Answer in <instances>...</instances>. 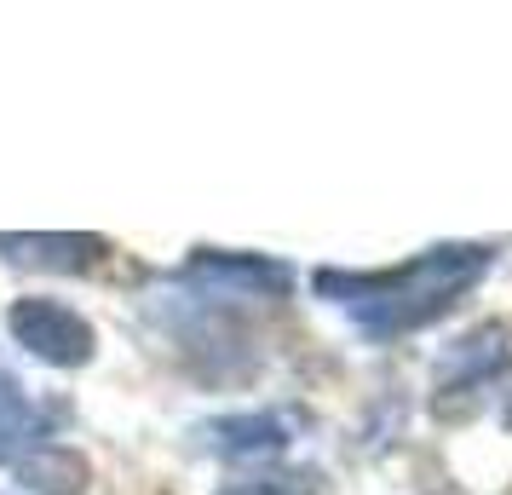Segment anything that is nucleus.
I'll return each instance as SVG.
<instances>
[{"instance_id": "obj_4", "label": "nucleus", "mask_w": 512, "mask_h": 495, "mask_svg": "<svg viewBox=\"0 0 512 495\" xmlns=\"http://www.w3.org/2000/svg\"><path fill=\"white\" fill-rule=\"evenodd\" d=\"M0 254L18 265H41V271H93L104 260L98 236H0Z\"/></svg>"}, {"instance_id": "obj_6", "label": "nucleus", "mask_w": 512, "mask_h": 495, "mask_svg": "<svg viewBox=\"0 0 512 495\" xmlns=\"http://www.w3.org/2000/svg\"><path fill=\"white\" fill-rule=\"evenodd\" d=\"M41 438V409L29 403V392L12 375H0V467L24 461Z\"/></svg>"}, {"instance_id": "obj_2", "label": "nucleus", "mask_w": 512, "mask_h": 495, "mask_svg": "<svg viewBox=\"0 0 512 495\" xmlns=\"http://www.w3.org/2000/svg\"><path fill=\"white\" fill-rule=\"evenodd\" d=\"M6 323L18 334V346H29V352L41 357V363H52V369H81L98 346L81 311L58 306V300H41V294L18 300V306L6 311Z\"/></svg>"}, {"instance_id": "obj_9", "label": "nucleus", "mask_w": 512, "mask_h": 495, "mask_svg": "<svg viewBox=\"0 0 512 495\" xmlns=\"http://www.w3.org/2000/svg\"><path fill=\"white\" fill-rule=\"evenodd\" d=\"M323 472L317 467H288V472H259V478H236L219 495H317Z\"/></svg>"}, {"instance_id": "obj_1", "label": "nucleus", "mask_w": 512, "mask_h": 495, "mask_svg": "<svg viewBox=\"0 0 512 495\" xmlns=\"http://www.w3.org/2000/svg\"><path fill=\"white\" fill-rule=\"evenodd\" d=\"M484 242H443L392 271H317V294L334 300L369 340H397L409 329L438 323L466 288L484 277Z\"/></svg>"}, {"instance_id": "obj_3", "label": "nucleus", "mask_w": 512, "mask_h": 495, "mask_svg": "<svg viewBox=\"0 0 512 495\" xmlns=\"http://www.w3.org/2000/svg\"><path fill=\"white\" fill-rule=\"evenodd\" d=\"M185 283H202L213 294H242V300H265V294H288V265L265 260V254H219V248H202L196 260L185 265Z\"/></svg>"}, {"instance_id": "obj_7", "label": "nucleus", "mask_w": 512, "mask_h": 495, "mask_svg": "<svg viewBox=\"0 0 512 495\" xmlns=\"http://www.w3.org/2000/svg\"><path fill=\"white\" fill-rule=\"evenodd\" d=\"M18 472H24V484L35 495H81L87 490V461H81L75 449H58V444L24 455Z\"/></svg>"}, {"instance_id": "obj_5", "label": "nucleus", "mask_w": 512, "mask_h": 495, "mask_svg": "<svg viewBox=\"0 0 512 495\" xmlns=\"http://www.w3.org/2000/svg\"><path fill=\"white\" fill-rule=\"evenodd\" d=\"M288 415H277V409H265V415H236V421H213L202 426V438H208V449H219V455H271V449L288 444Z\"/></svg>"}, {"instance_id": "obj_8", "label": "nucleus", "mask_w": 512, "mask_h": 495, "mask_svg": "<svg viewBox=\"0 0 512 495\" xmlns=\"http://www.w3.org/2000/svg\"><path fill=\"white\" fill-rule=\"evenodd\" d=\"M466 352H455V363H449V369H443V386H449V392H455V386H478V380H489V375H501V369H507V329H495V323H489V329H478L472 334V340H461Z\"/></svg>"}]
</instances>
